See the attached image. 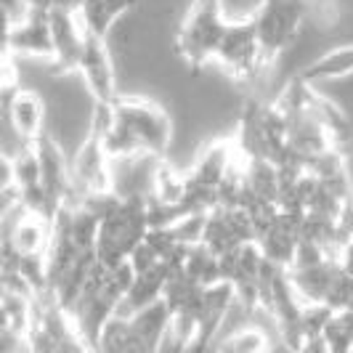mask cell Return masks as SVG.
<instances>
[{
  "label": "cell",
  "mask_w": 353,
  "mask_h": 353,
  "mask_svg": "<svg viewBox=\"0 0 353 353\" xmlns=\"http://www.w3.org/2000/svg\"><path fill=\"white\" fill-rule=\"evenodd\" d=\"M8 120L17 128V133L24 141H37L46 133V123H48V104L46 99L32 88H19L11 101H8Z\"/></svg>",
  "instance_id": "cell-3"
},
{
  "label": "cell",
  "mask_w": 353,
  "mask_h": 353,
  "mask_svg": "<svg viewBox=\"0 0 353 353\" xmlns=\"http://www.w3.org/2000/svg\"><path fill=\"white\" fill-rule=\"evenodd\" d=\"M77 77L83 80V85L93 96V101H112L120 93L117 67H114V59L106 48L104 37L85 32L83 53L77 61Z\"/></svg>",
  "instance_id": "cell-1"
},
{
  "label": "cell",
  "mask_w": 353,
  "mask_h": 353,
  "mask_svg": "<svg viewBox=\"0 0 353 353\" xmlns=\"http://www.w3.org/2000/svg\"><path fill=\"white\" fill-rule=\"evenodd\" d=\"M8 242L14 245L21 258L27 255H46V250L51 245V221L35 215V212H21V218L17 221V226L11 231Z\"/></svg>",
  "instance_id": "cell-6"
},
{
  "label": "cell",
  "mask_w": 353,
  "mask_h": 353,
  "mask_svg": "<svg viewBox=\"0 0 353 353\" xmlns=\"http://www.w3.org/2000/svg\"><path fill=\"white\" fill-rule=\"evenodd\" d=\"M11 170H14V192H21V189H30V186L40 183V162H37L32 143L11 159Z\"/></svg>",
  "instance_id": "cell-7"
},
{
  "label": "cell",
  "mask_w": 353,
  "mask_h": 353,
  "mask_svg": "<svg viewBox=\"0 0 353 353\" xmlns=\"http://www.w3.org/2000/svg\"><path fill=\"white\" fill-rule=\"evenodd\" d=\"M14 19L11 14L0 6V56H8V46H11V35H14Z\"/></svg>",
  "instance_id": "cell-8"
},
{
  "label": "cell",
  "mask_w": 353,
  "mask_h": 353,
  "mask_svg": "<svg viewBox=\"0 0 353 353\" xmlns=\"http://www.w3.org/2000/svg\"><path fill=\"white\" fill-rule=\"evenodd\" d=\"M183 196H186V168H181L178 162L168 157L157 159L146 199L165 208H181Z\"/></svg>",
  "instance_id": "cell-5"
},
{
  "label": "cell",
  "mask_w": 353,
  "mask_h": 353,
  "mask_svg": "<svg viewBox=\"0 0 353 353\" xmlns=\"http://www.w3.org/2000/svg\"><path fill=\"white\" fill-rule=\"evenodd\" d=\"M8 56L17 61H37V64H53V43L48 30V14L30 11V17L19 21L11 35Z\"/></svg>",
  "instance_id": "cell-2"
},
{
  "label": "cell",
  "mask_w": 353,
  "mask_h": 353,
  "mask_svg": "<svg viewBox=\"0 0 353 353\" xmlns=\"http://www.w3.org/2000/svg\"><path fill=\"white\" fill-rule=\"evenodd\" d=\"M351 74H353V40H348V43H337L332 48H327L298 77L305 80L308 85H327V83L345 80Z\"/></svg>",
  "instance_id": "cell-4"
}]
</instances>
